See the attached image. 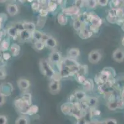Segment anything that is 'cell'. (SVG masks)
<instances>
[{"label":"cell","mask_w":124,"mask_h":124,"mask_svg":"<svg viewBox=\"0 0 124 124\" xmlns=\"http://www.w3.org/2000/svg\"><path fill=\"white\" fill-rule=\"evenodd\" d=\"M40 67H41V71L43 72L44 75H46L48 76H51L54 74L53 70L50 67L49 63L46 60H41V63H40Z\"/></svg>","instance_id":"1"},{"label":"cell","mask_w":124,"mask_h":124,"mask_svg":"<svg viewBox=\"0 0 124 124\" xmlns=\"http://www.w3.org/2000/svg\"><path fill=\"white\" fill-rule=\"evenodd\" d=\"M101 57H102L101 53L98 50H94L90 52V53H89L88 60L91 63L95 64V63H98L101 60Z\"/></svg>","instance_id":"2"},{"label":"cell","mask_w":124,"mask_h":124,"mask_svg":"<svg viewBox=\"0 0 124 124\" xmlns=\"http://www.w3.org/2000/svg\"><path fill=\"white\" fill-rule=\"evenodd\" d=\"M112 58L117 62H122L124 60V50L117 48L112 53Z\"/></svg>","instance_id":"3"},{"label":"cell","mask_w":124,"mask_h":124,"mask_svg":"<svg viewBox=\"0 0 124 124\" xmlns=\"http://www.w3.org/2000/svg\"><path fill=\"white\" fill-rule=\"evenodd\" d=\"M12 88L11 87V84L6 83L1 84V85L0 86V93L3 94L4 97L6 96H8L11 94V89Z\"/></svg>","instance_id":"4"},{"label":"cell","mask_w":124,"mask_h":124,"mask_svg":"<svg viewBox=\"0 0 124 124\" xmlns=\"http://www.w3.org/2000/svg\"><path fill=\"white\" fill-rule=\"evenodd\" d=\"M49 61L53 64H57L60 62L61 59V55L60 53L57 51H54L51 52L49 55Z\"/></svg>","instance_id":"5"},{"label":"cell","mask_w":124,"mask_h":124,"mask_svg":"<svg viewBox=\"0 0 124 124\" xmlns=\"http://www.w3.org/2000/svg\"><path fill=\"white\" fill-rule=\"evenodd\" d=\"M6 11L11 16L16 15L19 12L18 6L15 4H9L6 6Z\"/></svg>","instance_id":"6"},{"label":"cell","mask_w":124,"mask_h":124,"mask_svg":"<svg viewBox=\"0 0 124 124\" xmlns=\"http://www.w3.org/2000/svg\"><path fill=\"white\" fill-rule=\"evenodd\" d=\"M17 85L19 88L22 91H26L30 87V82L26 79H20L17 81Z\"/></svg>","instance_id":"7"},{"label":"cell","mask_w":124,"mask_h":124,"mask_svg":"<svg viewBox=\"0 0 124 124\" xmlns=\"http://www.w3.org/2000/svg\"><path fill=\"white\" fill-rule=\"evenodd\" d=\"M80 10L78 8V7L77 6H71L65 9V10L64 11V13L65 14H67V15L72 16V15H75V14H77L78 12H79Z\"/></svg>","instance_id":"8"},{"label":"cell","mask_w":124,"mask_h":124,"mask_svg":"<svg viewBox=\"0 0 124 124\" xmlns=\"http://www.w3.org/2000/svg\"><path fill=\"white\" fill-rule=\"evenodd\" d=\"M80 55V50L79 49L74 48H71L70 50L68 51L67 52V57L70 59H75L78 57Z\"/></svg>","instance_id":"9"},{"label":"cell","mask_w":124,"mask_h":124,"mask_svg":"<svg viewBox=\"0 0 124 124\" xmlns=\"http://www.w3.org/2000/svg\"><path fill=\"white\" fill-rule=\"evenodd\" d=\"M22 26L23 27V29L24 30H27L30 32L32 33L36 29V26L33 22H25L22 24Z\"/></svg>","instance_id":"10"},{"label":"cell","mask_w":124,"mask_h":124,"mask_svg":"<svg viewBox=\"0 0 124 124\" xmlns=\"http://www.w3.org/2000/svg\"><path fill=\"white\" fill-rule=\"evenodd\" d=\"M60 83L58 81H52L49 85V90L51 93H57L60 90Z\"/></svg>","instance_id":"11"},{"label":"cell","mask_w":124,"mask_h":124,"mask_svg":"<svg viewBox=\"0 0 124 124\" xmlns=\"http://www.w3.org/2000/svg\"><path fill=\"white\" fill-rule=\"evenodd\" d=\"M90 22H91L92 26H94V27H98V28L100 27V26L102 24V20H101V18L96 15L93 16L91 17V19H90Z\"/></svg>","instance_id":"12"},{"label":"cell","mask_w":124,"mask_h":124,"mask_svg":"<svg viewBox=\"0 0 124 124\" xmlns=\"http://www.w3.org/2000/svg\"><path fill=\"white\" fill-rule=\"evenodd\" d=\"M10 53L12 54V56H17L20 53L21 48L18 44H13L10 46Z\"/></svg>","instance_id":"13"},{"label":"cell","mask_w":124,"mask_h":124,"mask_svg":"<svg viewBox=\"0 0 124 124\" xmlns=\"http://www.w3.org/2000/svg\"><path fill=\"white\" fill-rule=\"evenodd\" d=\"M45 46L48 47L50 48H54L57 45V42L55 38H53L51 37H49L46 40L45 42Z\"/></svg>","instance_id":"14"},{"label":"cell","mask_w":124,"mask_h":124,"mask_svg":"<svg viewBox=\"0 0 124 124\" xmlns=\"http://www.w3.org/2000/svg\"><path fill=\"white\" fill-rule=\"evenodd\" d=\"M92 35V32L87 29H81L80 30L79 36L82 39H86L90 38Z\"/></svg>","instance_id":"15"},{"label":"cell","mask_w":124,"mask_h":124,"mask_svg":"<svg viewBox=\"0 0 124 124\" xmlns=\"http://www.w3.org/2000/svg\"><path fill=\"white\" fill-rule=\"evenodd\" d=\"M19 30L17 29V27H9L8 29V34L9 36L10 37H16L17 36V35L19 34Z\"/></svg>","instance_id":"16"},{"label":"cell","mask_w":124,"mask_h":124,"mask_svg":"<svg viewBox=\"0 0 124 124\" xmlns=\"http://www.w3.org/2000/svg\"><path fill=\"white\" fill-rule=\"evenodd\" d=\"M57 21H58V23L62 26L66 25L67 23V18L65 15V14L62 13L59 14L57 17Z\"/></svg>","instance_id":"17"},{"label":"cell","mask_w":124,"mask_h":124,"mask_svg":"<svg viewBox=\"0 0 124 124\" xmlns=\"http://www.w3.org/2000/svg\"><path fill=\"white\" fill-rule=\"evenodd\" d=\"M43 35V34L41 32L37 30H35L33 32L31 33V36L36 41L42 40Z\"/></svg>","instance_id":"18"},{"label":"cell","mask_w":124,"mask_h":124,"mask_svg":"<svg viewBox=\"0 0 124 124\" xmlns=\"http://www.w3.org/2000/svg\"><path fill=\"white\" fill-rule=\"evenodd\" d=\"M19 35H20V37L23 40H27L29 39V38L30 37L31 35V33L30 32L27 31V30H22L21 31H20V33H19Z\"/></svg>","instance_id":"19"},{"label":"cell","mask_w":124,"mask_h":124,"mask_svg":"<svg viewBox=\"0 0 124 124\" xmlns=\"http://www.w3.org/2000/svg\"><path fill=\"white\" fill-rule=\"evenodd\" d=\"M45 44L44 42L40 41H36L34 44V47L37 51H41L45 48Z\"/></svg>","instance_id":"20"},{"label":"cell","mask_w":124,"mask_h":124,"mask_svg":"<svg viewBox=\"0 0 124 124\" xmlns=\"http://www.w3.org/2000/svg\"><path fill=\"white\" fill-rule=\"evenodd\" d=\"M9 41L7 39H4L1 43V49L3 51H6L9 48Z\"/></svg>","instance_id":"21"},{"label":"cell","mask_w":124,"mask_h":124,"mask_svg":"<svg viewBox=\"0 0 124 124\" xmlns=\"http://www.w3.org/2000/svg\"><path fill=\"white\" fill-rule=\"evenodd\" d=\"M15 123L16 124H27L29 123V120L27 117L22 116V117H20L18 118L16 120Z\"/></svg>","instance_id":"22"},{"label":"cell","mask_w":124,"mask_h":124,"mask_svg":"<svg viewBox=\"0 0 124 124\" xmlns=\"http://www.w3.org/2000/svg\"><path fill=\"white\" fill-rule=\"evenodd\" d=\"M75 96L78 100L79 101H82V100L84 99L86 97V94L84 91H78L75 93Z\"/></svg>","instance_id":"23"},{"label":"cell","mask_w":124,"mask_h":124,"mask_svg":"<svg viewBox=\"0 0 124 124\" xmlns=\"http://www.w3.org/2000/svg\"><path fill=\"white\" fill-rule=\"evenodd\" d=\"M38 111V108L37 105H31L29 107V110L27 111V114L29 115H33L35 114L36 113H37Z\"/></svg>","instance_id":"24"},{"label":"cell","mask_w":124,"mask_h":124,"mask_svg":"<svg viewBox=\"0 0 124 124\" xmlns=\"http://www.w3.org/2000/svg\"><path fill=\"white\" fill-rule=\"evenodd\" d=\"M61 110L63 113L65 114H69L71 112L70 107L67 104H65L62 105Z\"/></svg>","instance_id":"25"},{"label":"cell","mask_w":124,"mask_h":124,"mask_svg":"<svg viewBox=\"0 0 124 124\" xmlns=\"http://www.w3.org/2000/svg\"><path fill=\"white\" fill-rule=\"evenodd\" d=\"M74 28L76 30H80L82 29V22L79 19H77V20L74 21Z\"/></svg>","instance_id":"26"},{"label":"cell","mask_w":124,"mask_h":124,"mask_svg":"<svg viewBox=\"0 0 124 124\" xmlns=\"http://www.w3.org/2000/svg\"><path fill=\"white\" fill-rule=\"evenodd\" d=\"M98 102V99L96 97H90L88 99V104L91 106H95Z\"/></svg>","instance_id":"27"},{"label":"cell","mask_w":124,"mask_h":124,"mask_svg":"<svg viewBox=\"0 0 124 124\" xmlns=\"http://www.w3.org/2000/svg\"><path fill=\"white\" fill-rule=\"evenodd\" d=\"M108 72V71H102V73H101L100 78H101V79H102V81H106L109 79L110 74Z\"/></svg>","instance_id":"28"},{"label":"cell","mask_w":124,"mask_h":124,"mask_svg":"<svg viewBox=\"0 0 124 124\" xmlns=\"http://www.w3.org/2000/svg\"><path fill=\"white\" fill-rule=\"evenodd\" d=\"M87 4L88 6L90 8H94L97 6L98 2H97V0H88Z\"/></svg>","instance_id":"29"},{"label":"cell","mask_w":124,"mask_h":124,"mask_svg":"<svg viewBox=\"0 0 124 124\" xmlns=\"http://www.w3.org/2000/svg\"><path fill=\"white\" fill-rule=\"evenodd\" d=\"M108 107L110 109V110H115L117 108L119 107V103L117 102H110L109 105H108Z\"/></svg>","instance_id":"30"},{"label":"cell","mask_w":124,"mask_h":124,"mask_svg":"<svg viewBox=\"0 0 124 124\" xmlns=\"http://www.w3.org/2000/svg\"><path fill=\"white\" fill-rule=\"evenodd\" d=\"M8 123V119L5 115H0V124H6Z\"/></svg>","instance_id":"31"},{"label":"cell","mask_w":124,"mask_h":124,"mask_svg":"<svg viewBox=\"0 0 124 124\" xmlns=\"http://www.w3.org/2000/svg\"><path fill=\"white\" fill-rule=\"evenodd\" d=\"M104 123L106 124H117V121L116 120V119H108L106 120H105L104 121Z\"/></svg>","instance_id":"32"},{"label":"cell","mask_w":124,"mask_h":124,"mask_svg":"<svg viewBox=\"0 0 124 124\" xmlns=\"http://www.w3.org/2000/svg\"><path fill=\"white\" fill-rule=\"evenodd\" d=\"M108 1L109 0H98L97 2H98V4H100L101 6H105L108 4Z\"/></svg>","instance_id":"33"},{"label":"cell","mask_w":124,"mask_h":124,"mask_svg":"<svg viewBox=\"0 0 124 124\" xmlns=\"http://www.w3.org/2000/svg\"><path fill=\"white\" fill-rule=\"evenodd\" d=\"M3 58L4 60H8L11 58V53L8 52H4L3 53Z\"/></svg>","instance_id":"34"},{"label":"cell","mask_w":124,"mask_h":124,"mask_svg":"<svg viewBox=\"0 0 124 124\" xmlns=\"http://www.w3.org/2000/svg\"><path fill=\"white\" fill-rule=\"evenodd\" d=\"M56 6H56V3H50L49 4V10L51 11H54V10H56Z\"/></svg>","instance_id":"35"},{"label":"cell","mask_w":124,"mask_h":124,"mask_svg":"<svg viewBox=\"0 0 124 124\" xmlns=\"http://www.w3.org/2000/svg\"><path fill=\"white\" fill-rule=\"evenodd\" d=\"M5 17L6 16H4V14H0V29L2 28L3 22H4V18H5Z\"/></svg>","instance_id":"36"},{"label":"cell","mask_w":124,"mask_h":124,"mask_svg":"<svg viewBox=\"0 0 124 124\" xmlns=\"http://www.w3.org/2000/svg\"><path fill=\"white\" fill-rule=\"evenodd\" d=\"M4 103H5V98H4V96L3 94L0 93V107L4 105Z\"/></svg>","instance_id":"37"},{"label":"cell","mask_w":124,"mask_h":124,"mask_svg":"<svg viewBox=\"0 0 124 124\" xmlns=\"http://www.w3.org/2000/svg\"><path fill=\"white\" fill-rule=\"evenodd\" d=\"M6 78V72L4 70L0 69V79L3 80L4 79Z\"/></svg>","instance_id":"38"},{"label":"cell","mask_w":124,"mask_h":124,"mask_svg":"<svg viewBox=\"0 0 124 124\" xmlns=\"http://www.w3.org/2000/svg\"><path fill=\"white\" fill-rule=\"evenodd\" d=\"M121 96H122V99L124 101V89L122 90V91Z\"/></svg>","instance_id":"39"},{"label":"cell","mask_w":124,"mask_h":124,"mask_svg":"<svg viewBox=\"0 0 124 124\" xmlns=\"http://www.w3.org/2000/svg\"><path fill=\"white\" fill-rule=\"evenodd\" d=\"M122 44L123 46L124 47V36L123 37L122 39Z\"/></svg>","instance_id":"40"},{"label":"cell","mask_w":124,"mask_h":124,"mask_svg":"<svg viewBox=\"0 0 124 124\" xmlns=\"http://www.w3.org/2000/svg\"><path fill=\"white\" fill-rule=\"evenodd\" d=\"M7 0H0V3H4Z\"/></svg>","instance_id":"41"}]
</instances>
